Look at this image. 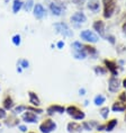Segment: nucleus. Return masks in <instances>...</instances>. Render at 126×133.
<instances>
[{
    "label": "nucleus",
    "instance_id": "nucleus-1",
    "mask_svg": "<svg viewBox=\"0 0 126 133\" xmlns=\"http://www.w3.org/2000/svg\"><path fill=\"white\" fill-rule=\"evenodd\" d=\"M101 4L102 7H104V10H102L104 18L105 19L111 18L116 11V7H117L116 0H101Z\"/></svg>",
    "mask_w": 126,
    "mask_h": 133
},
{
    "label": "nucleus",
    "instance_id": "nucleus-2",
    "mask_svg": "<svg viewBox=\"0 0 126 133\" xmlns=\"http://www.w3.org/2000/svg\"><path fill=\"white\" fill-rule=\"evenodd\" d=\"M65 113H68V115L75 119V121H82L86 117L85 112L75 105H70L68 107H65Z\"/></svg>",
    "mask_w": 126,
    "mask_h": 133
},
{
    "label": "nucleus",
    "instance_id": "nucleus-3",
    "mask_svg": "<svg viewBox=\"0 0 126 133\" xmlns=\"http://www.w3.org/2000/svg\"><path fill=\"white\" fill-rule=\"evenodd\" d=\"M55 130H56V123L52 118H46L39 124V131L42 133H52Z\"/></svg>",
    "mask_w": 126,
    "mask_h": 133
},
{
    "label": "nucleus",
    "instance_id": "nucleus-4",
    "mask_svg": "<svg viewBox=\"0 0 126 133\" xmlns=\"http://www.w3.org/2000/svg\"><path fill=\"white\" fill-rule=\"evenodd\" d=\"M54 28L56 29V32H58L59 34L65 36V37H72V36H73V32L71 31V28L69 27L65 23H55Z\"/></svg>",
    "mask_w": 126,
    "mask_h": 133
},
{
    "label": "nucleus",
    "instance_id": "nucleus-5",
    "mask_svg": "<svg viewBox=\"0 0 126 133\" xmlns=\"http://www.w3.org/2000/svg\"><path fill=\"white\" fill-rule=\"evenodd\" d=\"M80 37L88 43H97L99 41V36L92 31H89V29L82 31L80 33Z\"/></svg>",
    "mask_w": 126,
    "mask_h": 133
},
{
    "label": "nucleus",
    "instance_id": "nucleus-6",
    "mask_svg": "<svg viewBox=\"0 0 126 133\" xmlns=\"http://www.w3.org/2000/svg\"><path fill=\"white\" fill-rule=\"evenodd\" d=\"M104 64L106 66V69L110 72V75L113 77H117L118 76V64L115 60H108L105 59L104 60Z\"/></svg>",
    "mask_w": 126,
    "mask_h": 133
},
{
    "label": "nucleus",
    "instance_id": "nucleus-7",
    "mask_svg": "<svg viewBox=\"0 0 126 133\" xmlns=\"http://www.w3.org/2000/svg\"><path fill=\"white\" fill-rule=\"evenodd\" d=\"M122 87V82L121 80L118 79V77H111L109 78V81H108V90L109 92L111 94H115L119 90V88Z\"/></svg>",
    "mask_w": 126,
    "mask_h": 133
},
{
    "label": "nucleus",
    "instance_id": "nucleus-8",
    "mask_svg": "<svg viewBox=\"0 0 126 133\" xmlns=\"http://www.w3.org/2000/svg\"><path fill=\"white\" fill-rule=\"evenodd\" d=\"M92 28L96 31V33L102 38H106V27L105 23L102 21H95L92 24Z\"/></svg>",
    "mask_w": 126,
    "mask_h": 133
},
{
    "label": "nucleus",
    "instance_id": "nucleus-9",
    "mask_svg": "<svg viewBox=\"0 0 126 133\" xmlns=\"http://www.w3.org/2000/svg\"><path fill=\"white\" fill-rule=\"evenodd\" d=\"M50 10L53 15L55 16H61L63 10H64V6L59 1H53L50 4Z\"/></svg>",
    "mask_w": 126,
    "mask_h": 133
},
{
    "label": "nucleus",
    "instance_id": "nucleus-10",
    "mask_svg": "<svg viewBox=\"0 0 126 133\" xmlns=\"http://www.w3.org/2000/svg\"><path fill=\"white\" fill-rule=\"evenodd\" d=\"M46 113L51 116L55 113H59V114H63L65 113V107L62 105H58V104H53V105H50L47 108H46Z\"/></svg>",
    "mask_w": 126,
    "mask_h": 133
},
{
    "label": "nucleus",
    "instance_id": "nucleus-11",
    "mask_svg": "<svg viewBox=\"0 0 126 133\" xmlns=\"http://www.w3.org/2000/svg\"><path fill=\"white\" fill-rule=\"evenodd\" d=\"M22 118H23V121H24L25 123H37V122H38L37 115H36L35 113L31 112V111L25 112L24 114H23Z\"/></svg>",
    "mask_w": 126,
    "mask_h": 133
},
{
    "label": "nucleus",
    "instance_id": "nucleus-12",
    "mask_svg": "<svg viewBox=\"0 0 126 133\" xmlns=\"http://www.w3.org/2000/svg\"><path fill=\"white\" fill-rule=\"evenodd\" d=\"M71 22L75 23V24H82V23L87 22V16H86L82 11H77L71 16Z\"/></svg>",
    "mask_w": 126,
    "mask_h": 133
},
{
    "label": "nucleus",
    "instance_id": "nucleus-13",
    "mask_svg": "<svg viewBox=\"0 0 126 133\" xmlns=\"http://www.w3.org/2000/svg\"><path fill=\"white\" fill-rule=\"evenodd\" d=\"M33 11H34V17L36 19H42L46 15V10L41 4H36L34 6V10Z\"/></svg>",
    "mask_w": 126,
    "mask_h": 133
},
{
    "label": "nucleus",
    "instance_id": "nucleus-14",
    "mask_svg": "<svg viewBox=\"0 0 126 133\" xmlns=\"http://www.w3.org/2000/svg\"><path fill=\"white\" fill-rule=\"evenodd\" d=\"M67 130L69 133H80L83 129H82V125L79 124V123L70 122V123H68V125H67Z\"/></svg>",
    "mask_w": 126,
    "mask_h": 133
},
{
    "label": "nucleus",
    "instance_id": "nucleus-15",
    "mask_svg": "<svg viewBox=\"0 0 126 133\" xmlns=\"http://www.w3.org/2000/svg\"><path fill=\"white\" fill-rule=\"evenodd\" d=\"M5 124L7 125V126H9V128H14V126H17V125H19V118L16 117L15 114L9 115L8 117H6Z\"/></svg>",
    "mask_w": 126,
    "mask_h": 133
},
{
    "label": "nucleus",
    "instance_id": "nucleus-16",
    "mask_svg": "<svg viewBox=\"0 0 126 133\" xmlns=\"http://www.w3.org/2000/svg\"><path fill=\"white\" fill-rule=\"evenodd\" d=\"M28 97H29V103L33 105V106H36V107H38L39 105H41V101H39L38 96L36 92L34 91H28Z\"/></svg>",
    "mask_w": 126,
    "mask_h": 133
},
{
    "label": "nucleus",
    "instance_id": "nucleus-17",
    "mask_svg": "<svg viewBox=\"0 0 126 133\" xmlns=\"http://www.w3.org/2000/svg\"><path fill=\"white\" fill-rule=\"evenodd\" d=\"M82 129L86 130V131H92L94 129L97 128V125H98V122L97 121H95V119H92V121H85V122H82Z\"/></svg>",
    "mask_w": 126,
    "mask_h": 133
},
{
    "label": "nucleus",
    "instance_id": "nucleus-18",
    "mask_svg": "<svg viewBox=\"0 0 126 133\" xmlns=\"http://www.w3.org/2000/svg\"><path fill=\"white\" fill-rule=\"evenodd\" d=\"M111 109H113V112H115V113H119V112H124L126 111V106H125V103H123L121 101H116L114 104H113L111 106Z\"/></svg>",
    "mask_w": 126,
    "mask_h": 133
},
{
    "label": "nucleus",
    "instance_id": "nucleus-19",
    "mask_svg": "<svg viewBox=\"0 0 126 133\" xmlns=\"http://www.w3.org/2000/svg\"><path fill=\"white\" fill-rule=\"evenodd\" d=\"M87 8L89 10L97 12L99 11V8H100V4H99V0H89L87 4Z\"/></svg>",
    "mask_w": 126,
    "mask_h": 133
},
{
    "label": "nucleus",
    "instance_id": "nucleus-20",
    "mask_svg": "<svg viewBox=\"0 0 126 133\" xmlns=\"http://www.w3.org/2000/svg\"><path fill=\"white\" fill-rule=\"evenodd\" d=\"M83 50L87 53V55H90V56H94V59H96V56L98 55V51L95 46H91L90 44H86L83 45Z\"/></svg>",
    "mask_w": 126,
    "mask_h": 133
},
{
    "label": "nucleus",
    "instance_id": "nucleus-21",
    "mask_svg": "<svg viewBox=\"0 0 126 133\" xmlns=\"http://www.w3.org/2000/svg\"><path fill=\"white\" fill-rule=\"evenodd\" d=\"M2 105H4V108L6 111H10V109L14 108V101H12V98L10 96H6L4 102H2Z\"/></svg>",
    "mask_w": 126,
    "mask_h": 133
},
{
    "label": "nucleus",
    "instance_id": "nucleus-22",
    "mask_svg": "<svg viewBox=\"0 0 126 133\" xmlns=\"http://www.w3.org/2000/svg\"><path fill=\"white\" fill-rule=\"evenodd\" d=\"M118 124V121L116 118H111L109 119L107 123H105V131L106 132H111L113 130H114L116 126Z\"/></svg>",
    "mask_w": 126,
    "mask_h": 133
},
{
    "label": "nucleus",
    "instance_id": "nucleus-23",
    "mask_svg": "<svg viewBox=\"0 0 126 133\" xmlns=\"http://www.w3.org/2000/svg\"><path fill=\"white\" fill-rule=\"evenodd\" d=\"M107 72H108V70L106 69V66H101V65L95 66V74L97 76H105Z\"/></svg>",
    "mask_w": 126,
    "mask_h": 133
},
{
    "label": "nucleus",
    "instance_id": "nucleus-24",
    "mask_svg": "<svg viewBox=\"0 0 126 133\" xmlns=\"http://www.w3.org/2000/svg\"><path fill=\"white\" fill-rule=\"evenodd\" d=\"M105 101H106V97L104 95H97L96 97L94 98V103H95V105L96 106H101L102 104L105 103Z\"/></svg>",
    "mask_w": 126,
    "mask_h": 133
},
{
    "label": "nucleus",
    "instance_id": "nucleus-25",
    "mask_svg": "<svg viewBox=\"0 0 126 133\" xmlns=\"http://www.w3.org/2000/svg\"><path fill=\"white\" fill-rule=\"evenodd\" d=\"M22 7H23V2L20 0H14V4H12V11H14V14H17L22 9Z\"/></svg>",
    "mask_w": 126,
    "mask_h": 133
},
{
    "label": "nucleus",
    "instance_id": "nucleus-26",
    "mask_svg": "<svg viewBox=\"0 0 126 133\" xmlns=\"http://www.w3.org/2000/svg\"><path fill=\"white\" fill-rule=\"evenodd\" d=\"M109 111H110L109 107H101L100 111H99V113H100V115H101L102 118L107 119L108 118V115H109Z\"/></svg>",
    "mask_w": 126,
    "mask_h": 133
},
{
    "label": "nucleus",
    "instance_id": "nucleus-27",
    "mask_svg": "<svg viewBox=\"0 0 126 133\" xmlns=\"http://www.w3.org/2000/svg\"><path fill=\"white\" fill-rule=\"evenodd\" d=\"M27 111H31L33 113H35V114H42L43 113V109L39 108V107H36V106H27Z\"/></svg>",
    "mask_w": 126,
    "mask_h": 133
},
{
    "label": "nucleus",
    "instance_id": "nucleus-28",
    "mask_svg": "<svg viewBox=\"0 0 126 133\" xmlns=\"http://www.w3.org/2000/svg\"><path fill=\"white\" fill-rule=\"evenodd\" d=\"M20 42H22V37L19 34H16L12 36V43H14L15 46H19L20 45Z\"/></svg>",
    "mask_w": 126,
    "mask_h": 133
},
{
    "label": "nucleus",
    "instance_id": "nucleus-29",
    "mask_svg": "<svg viewBox=\"0 0 126 133\" xmlns=\"http://www.w3.org/2000/svg\"><path fill=\"white\" fill-rule=\"evenodd\" d=\"M26 109H27V106H25V105H19V106H17V107H15L14 114H19V113H22V112H25Z\"/></svg>",
    "mask_w": 126,
    "mask_h": 133
},
{
    "label": "nucleus",
    "instance_id": "nucleus-30",
    "mask_svg": "<svg viewBox=\"0 0 126 133\" xmlns=\"http://www.w3.org/2000/svg\"><path fill=\"white\" fill-rule=\"evenodd\" d=\"M33 6H34V1H33V0H27V2H26L25 6H24V9L26 11H29Z\"/></svg>",
    "mask_w": 126,
    "mask_h": 133
},
{
    "label": "nucleus",
    "instance_id": "nucleus-31",
    "mask_svg": "<svg viewBox=\"0 0 126 133\" xmlns=\"http://www.w3.org/2000/svg\"><path fill=\"white\" fill-rule=\"evenodd\" d=\"M106 38H107V41L110 43L111 45H115L116 44V38H115L114 35H108V36H106Z\"/></svg>",
    "mask_w": 126,
    "mask_h": 133
},
{
    "label": "nucleus",
    "instance_id": "nucleus-32",
    "mask_svg": "<svg viewBox=\"0 0 126 133\" xmlns=\"http://www.w3.org/2000/svg\"><path fill=\"white\" fill-rule=\"evenodd\" d=\"M6 117H7V112H6V109L4 107H0V119L6 118Z\"/></svg>",
    "mask_w": 126,
    "mask_h": 133
},
{
    "label": "nucleus",
    "instance_id": "nucleus-33",
    "mask_svg": "<svg viewBox=\"0 0 126 133\" xmlns=\"http://www.w3.org/2000/svg\"><path fill=\"white\" fill-rule=\"evenodd\" d=\"M118 101H121L123 103H125L126 102V91H123L121 92V95H119V99Z\"/></svg>",
    "mask_w": 126,
    "mask_h": 133
},
{
    "label": "nucleus",
    "instance_id": "nucleus-34",
    "mask_svg": "<svg viewBox=\"0 0 126 133\" xmlns=\"http://www.w3.org/2000/svg\"><path fill=\"white\" fill-rule=\"evenodd\" d=\"M96 130H97V131H99V132L105 131V124H98L97 128H96Z\"/></svg>",
    "mask_w": 126,
    "mask_h": 133
},
{
    "label": "nucleus",
    "instance_id": "nucleus-35",
    "mask_svg": "<svg viewBox=\"0 0 126 133\" xmlns=\"http://www.w3.org/2000/svg\"><path fill=\"white\" fill-rule=\"evenodd\" d=\"M73 1V4H75L77 6H80V5H83L86 2V0H72Z\"/></svg>",
    "mask_w": 126,
    "mask_h": 133
},
{
    "label": "nucleus",
    "instance_id": "nucleus-36",
    "mask_svg": "<svg viewBox=\"0 0 126 133\" xmlns=\"http://www.w3.org/2000/svg\"><path fill=\"white\" fill-rule=\"evenodd\" d=\"M28 65H29V63H28V61L27 60H22V66L23 68H28Z\"/></svg>",
    "mask_w": 126,
    "mask_h": 133
},
{
    "label": "nucleus",
    "instance_id": "nucleus-37",
    "mask_svg": "<svg viewBox=\"0 0 126 133\" xmlns=\"http://www.w3.org/2000/svg\"><path fill=\"white\" fill-rule=\"evenodd\" d=\"M122 31H123V33H124V35L126 36V21L123 23V25H122Z\"/></svg>",
    "mask_w": 126,
    "mask_h": 133
},
{
    "label": "nucleus",
    "instance_id": "nucleus-38",
    "mask_svg": "<svg viewBox=\"0 0 126 133\" xmlns=\"http://www.w3.org/2000/svg\"><path fill=\"white\" fill-rule=\"evenodd\" d=\"M18 128H19V130H20L22 132H26V131H27V128H26L25 125H18Z\"/></svg>",
    "mask_w": 126,
    "mask_h": 133
},
{
    "label": "nucleus",
    "instance_id": "nucleus-39",
    "mask_svg": "<svg viewBox=\"0 0 126 133\" xmlns=\"http://www.w3.org/2000/svg\"><path fill=\"white\" fill-rule=\"evenodd\" d=\"M63 46H64V42H62V41H60L59 43H58V48L59 49H62Z\"/></svg>",
    "mask_w": 126,
    "mask_h": 133
},
{
    "label": "nucleus",
    "instance_id": "nucleus-40",
    "mask_svg": "<svg viewBox=\"0 0 126 133\" xmlns=\"http://www.w3.org/2000/svg\"><path fill=\"white\" fill-rule=\"evenodd\" d=\"M122 86L124 87V89L126 90V78H125V79H123V81H122Z\"/></svg>",
    "mask_w": 126,
    "mask_h": 133
},
{
    "label": "nucleus",
    "instance_id": "nucleus-41",
    "mask_svg": "<svg viewBox=\"0 0 126 133\" xmlns=\"http://www.w3.org/2000/svg\"><path fill=\"white\" fill-rule=\"evenodd\" d=\"M79 92H80V95H85V92H86V90H85V89H83V88H82V89H80V90H79Z\"/></svg>",
    "mask_w": 126,
    "mask_h": 133
},
{
    "label": "nucleus",
    "instance_id": "nucleus-42",
    "mask_svg": "<svg viewBox=\"0 0 126 133\" xmlns=\"http://www.w3.org/2000/svg\"><path fill=\"white\" fill-rule=\"evenodd\" d=\"M124 119H125V122H126V114H125V116H124Z\"/></svg>",
    "mask_w": 126,
    "mask_h": 133
},
{
    "label": "nucleus",
    "instance_id": "nucleus-43",
    "mask_svg": "<svg viewBox=\"0 0 126 133\" xmlns=\"http://www.w3.org/2000/svg\"><path fill=\"white\" fill-rule=\"evenodd\" d=\"M28 133H35V132H28Z\"/></svg>",
    "mask_w": 126,
    "mask_h": 133
}]
</instances>
